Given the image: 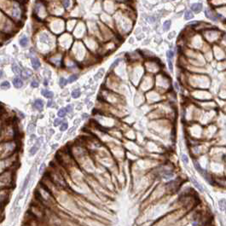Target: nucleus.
<instances>
[{
	"mask_svg": "<svg viewBox=\"0 0 226 226\" xmlns=\"http://www.w3.org/2000/svg\"><path fill=\"white\" fill-rule=\"evenodd\" d=\"M12 70H13L14 73L17 75L21 73V69H20V67H19L17 65H15V64H14V65L12 66Z\"/></svg>",
	"mask_w": 226,
	"mask_h": 226,
	"instance_id": "a211bd4d",
	"label": "nucleus"
},
{
	"mask_svg": "<svg viewBox=\"0 0 226 226\" xmlns=\"http://www.w3.org/2000/svg\"><path fill=\"white\" fill-rule=\"evenodd\" d=\"M31 86H32V88H37L38 86H39V83H38L36 80L32 81V83H31Z\"/></svg>",
	"mask_w": 226,
	"mask_h": 226,
	"instance_id": "cd10ccee",
	"label": "nucleus"
},
{
	"mask_svg": "<svg viewBox=\"0 0 226 226\" xmlns=\"http://www.w3.org/2000/svg\"><path fill=\"white\" fill-rule=\"evenodd\" d=\"M79 97H80V90L78 89H76L72 92V97L73 98H78Z\"/></svg>",
	"mask_w": 226,
	"mask_h": 226,
	"instance_id": "4468645a",
	"label": "nucleus"
},
{
	"mask_svg": "<svg viewBox=\"0 0 226 226\" xmlns=\"http://www.w3.org/2000/svg\"><path fill=\"white\" fill-rule=\"evenodd\" d=\"M191 182H192V183H193V184H194V186H195V188H196V189H198L200 191V192H202V191H203V188H202V186L200 184V183H198V182L196 181V179H195V178H191Z\"/></svg>",
	"mask_w": 226,
	"mask_h": 226,
	"instance_id": "9d476101",
	"label": "nucleus"
},
{
	"mask_svg": "<svg viewBox=\"0 0 226 226\" xmlns=\"http://www.w3.org/2000/svg\"><path fill=\"white\" fill-rule=\"evenodd\" d=\"M205 15H206V16L207 17L208 19H210V20H212V21H218L217 15H216V14H215L214 12L212 10V9H206Z\"/></svg>",
	"mask_w": 226,
	"mask_h": 226,
	"instance_id": "f257e3e1",
	"label": "nucleus"
},
{
	"mask_svg": "<svg viewBox=\"0 0 226 226\" xmlns=\"http://www.w3.org/2000/svg\"><path fill=\"white\" fill-rule=\"evenodd\" d=\"M10 87V84L8 81H4V82L1 84V88L2 89H9Z\"/></svg>",
	"mask_w": 226,
	"mask_h": 226,
	"instance_id": "412c9836",
	"label": "nucleus"
},
{
	"mask_svg": "<svg viewBox=\"0 0 226 226\" xmlns=\"http://www.w3.org/2000/svg\"><path fill=\"white\" fill-rule=\"evenodd\" d=\"M31 175H32V172H30V173H29V174L27 175V177H26V178H25V181H24V183H23L22 188H21V193L22 194H24L25 190H26V187H27L28 183H29V181H30V178H31Z\"/></svg>",
	"mask_w": 226,
	"mask_h": 226,
	"instance_id": "7ed1b4c3",
	"label": "nucleus"
},
{
	"mask_svg": "<svg viewBox=\"0 0 226 226\" xmlns=\"http://www.w3.org/2000/svg\"><path fill=\"white\" fill-rule=\"evenodd\" d=\"M103 73H104V69L103 68H102V69H100L99 71L97 72V73L95 75V79H98V78H101L103 76Z\"/></svg>",
	"mask_w": 226,
	"mask_h": 226,
	"instance_id": "f3484780",
	"label": "nucleus"
},
{
	"mask_svg": "<svg viewBox=\"0 0 226 226\" xmlns=\"http://www.w3.org/2000/svg\"><path fill=\"white\" fill-rule=\"evenodd\" d=\"M120 58H118V59H116V60L114 61V62H113L112 64H111V66H110V69H113V68H114V67H115L116 66L118 65V64L120 63Z\"/></svg>",
	"mask_w": 226,
	"mask_h": 226,
	"instance_id": "4be33fe9",
	"label": "nucleus"
},
{
	"mask_svg": "<svg viewBox=\"0 0 226 226\" xmlns=\"http://www.w3.org/2000/svg\"><path fill=\"white\" fill-rule=\"evenodd\" d=\"M40 142H37L35 144H34L33 146H32V148H31L30 151H29V154H30V155H34L36 153L38 152V150H39V149L40 148Z\"/></svg>",
	"mask_w": 226,
	"mask_h": 226,
	"instance_id": "423d86ee",
	"label": "nucleus"
},
{
	"mask_svg": "<svg viewBox=\"0 0 226 226\" xmlns=\"http://www.w3.org/2000/svg\"><path fill=\"white\" fill-rule=\"evenodd\" d=\"M19 43H20V45H21L22 47H25L28 44V39L26 37H23L21 38V39H20V41H19Z\"/></svg>",
	"mask_w": 226,
	"mask_h": 226,
	"instance_id": "f8f14e48",
	"label": "nucleus"
},
{
	"mask_svg": "<svg viewBox=\"0 0 226 226\" xmlns=\"http://www.w3.org/2000/svg\"><path fill=\"white\" fill-rule=\"evenodd\" d=\"M68 128V124L66 123V122H63V123L61 124L60 125V131H65L66 130H67Z\"/></svg>",
	"mask_w": 226,
	"mask_h": 226,
	"instance_id": "6ab92c4d",
	"label": "nucleus"
},
{
	"mask_svg": "<svg viewBox=\"0 0 226 226\" xmlns=\"http://www.w3.org/2000/svg\"><path fill=\"white\" fill-rule=\"evenodd\" d=\"M44 84H45V86L48 85V80L47 79H45V82H44Z\"/></svg>",
	"mask_w": 226,
	"mask_h": 226,
	"instance_id": "7c9ffc66",
	"label": "nucleus"
},
{
	"mask_svg": "<svg viewBox=\"0 0 226 226\" xmlns=\"http://www.w3.org/2000/svg\"><path fill=\"white\" fill-rule=\"evenodd\" d=\"M13 84L15 88L17 89H20V88L22 87L23 85V82L20 78H15L13 79Z\"/></svg>",
	"mask_w": 226,
	"mask_h": 226,
	"instance_id": "0eeeda50",
	"label": "nucleus"
},
{
	"mask_svg": "<svg viewBox=\"0 0 226 226\" xmlns=\"http://www.w3.org/2000/svg\"><path fill=\"white\" fill-rule=\"evenodd\" d=\"M219 209L221 211H225L226 212V200H220L219 201Z\"/></svg>",
	"mask_w": 226,
	"mask_h": 226,
	"instance_id": "9b49d317",
	"label": "nucleus"
},
{
	"mask_svg": "<svg viewBox=\"0 0 226 226\" xmlns=\"http://www.w3.org/2000/svg\"><path fill=\"white\" fill-rule=\"evenodd\" d=\"M193 17H194V15H193V13L190 11V10H187V11L185 12V14H184L185 20H190V19H192Z\"/></svg>",
	"mask_w": 226,
	"mask_h": 226,
	"instance_id": "ddd939ff",
	"label": "nucleus"
},
{
	"mask_svg": "<svg viewBox=\"0 0 226 226\" xmlns=\"http://www.w3.org/2000/svg\"><path fill=\"white\" fill-rule=\"evenodd\" d=\"M66 114H67V111H66V109H61L60 110L58 111L57 113V115L58 117L60 118H63L66 116Z\"/></svg>",
	"mask_w": 226,
	"mask_h": 226,
	"instance_id": "2eb2a0df",
	"label": "nucleus"
},
{
	"mask_svg": "<svg viewBox=\"0 0 226 226\" xmlns=\"http://www.w3.org/2000/svg\"><path fill=\"white\" fill-rule=\"evenodd\" d=\"M182 161H183V163H184V164H188V163H189V159H188L187 155H182Z\"/></svg>",
	"mask_w": 226,
	"mask_h": 226,
	"instance_id": "b1692460",
	"label": "nucleus"
},
{
	"mask_svg": "<svg viewBox=\"0 0 226 226\" xmlns=\"http://www.w3.org/2000/svg\"><path fill=\"white\" fill-rule=\"evenodd\" d=\"M191 9L194 13H199V12L201 11L202 9V4H200V3H195V4H193L191 5Z\"/></svg>",
	"mask_w": 226,
	"mask_h": 226,
	"instance_id": "20e7f679",
	"label": "nucleus"
},
{
	"mask_svg": "<svg viewBox=\"0 0 226 226\" xmlns=\"http://www.w3.org/2000/svg\"><path fill=\"white\" fill-rule=\"evenodd\" d=\"M42 95L45 97H46V98H52V97H54V93H53L52 91H51V90H42Z\"/></svg>",
	"mask_w": 226,
	"mask_h": 226,
	"instance_id": "1a4fd4ad",
	"label": "nucleus"
},
{
	"mask_svg": "<svg viewBox=\"0 0 226 226\" xmlns=\"http://www.w3.org/2000/svg\"><path fill=\"white\" fill-rule=\"evenodd\" d=\"M2 76H3V72L1 71V70H0V78H1Z\"/></svg>",
	"mask_w": 226,
	"mask_h": 226,
	"instance_id": "2f4dec72",
	"label": "nucleus"
},
{
	"mask_svg": "<svg viewBox=\"0 0 226 226\" xmlns=\"http://www.w3.org/2000/svg\"><path fill=\"white\" fill-rule=\"evenodd\" d=\"M166 57H167V62H168V66L170 71H172L173 66H172V58H173V52L172 51H168L166 52Z\"/></svg>",
	"mask_w": 226,
	"mask_h": 226,
	"instance_id": "f03ea898",
	"label": "nucleus"
},
{
	"mask_svg": "<svg viewBox=\"0 0 226 226\" xmlns=\"http://www.w3.org/2000/svg\"><path fill=\"white\" fill-rule=\"evenodd\" d=\"M66 111H67V113H71L72 111H73V107H72V105H67V106L66 107Z\"/></svg>",
	"mask_w": 226,
	"mask_h": 226,
	"instance_id": "bb28decb",
	"label": "nucleus"
},
{
	"mask_svg": "<svg viewBox=\"0 0 226 226\" xmlns=\"http://www.w3.org/2000/svg\"><path fill=\"white\" fill-rule=\"evenodd\" d=\"M78 76L77 74H73L71 75V76L69 77V78H68V82L69 83H73L74 82V81H76L77 79H78Z\"/></svg>",
	"mask_w": 226,
	"mask_h": 226,
	"instance_id": "aec40b11",
	"label": "nucleus"
},
{
	"mask_svg": "<svg viewBox=\"0 0 226 226\" xmlns=\"http://www.w3.org/2000/svg\"><path fill=\"white\" fill-rule=\"evenodd\" d=\"M171 21H166L164 22V24H163V29H164L165 31H168L169 29H170V26H171Z\"/></svg>",
	"mask_w": 226,
	"mask_h": 226,
	"instance_id": "dca6fc26",
	"label": "nucleus"
},
{
	"mask_svg": "<svg viewBox=\"0 0 226 226\" xmlns=\"http://www.w3.org/2000/svg\"><path fill=\"white\" fill-rule=\"evenodd\" d=\"M45 164L41 165V166H40V168H39V172H43V170H44V169H45Z\"/></svg>",
	"mask_w": 226,
	"mask_h": 226,
	"instance_id": "c85d7f7f",
	"label": "nucleus"
},
{
	"mask_svg": "<svg viewBox=\"0 0 226 226\" xmlns=\"http://www.w3.org/2000/svg\"><path fill=\"white\" fill-rule=\"evenodd\" d=\"M33 107L38 110H42L44 108V102L40 99H37L33 103Z\"/></svg>",
	"mask_w": 226,
	"mask_h": 226,
	"instance_id": "39448f33",
	"label": "nucleus"
},
{
	"mask_svg": "<svg viewBox=\"0 0 226 226\" xmlns=\"http://www.w3.org/2000/svg\"><path fill=\"white\" fill-rule=\"evenodd\" d=\"M32 67H33V68L35 70H38L39 69V67H40V62L39 61V59H37V58H32Z\"/></svg>",
	"mask_w": 226,
	"mask_h": 226,
	"instance_id": "6e6552de",
	"label": "nucleus"
},
{
	"mask_svg": "<svg viewBox=\"0 0 226 226\" xmlns=\"http://www.w3.org/2000/svg\"><path fill=\"white\" fill-rule=\"evenodd\" d=\"M51 105H52V101H50L48 103H47V107H48V108H50Z\"/></svg>",
	"mask_w": 226,
	"mask_h": 226,
	"instance_id": "c756f323",
	"label": "nucleus"
},
{
	"mask_svg": "<svg viewBox=\"0 0 226 226\" xmlns=\"http://www.w3.org/2000/svg\"><path fill=\"white\" fill-rule=\"evenodd\" d=\"M59 84H60L61 87H63V86H65L66 84H67V80L65 78H60V83H59Z\"/></svg>",
	"mask_w": 226,
	"mask_h": 226,
	"instance_id": "5701e85b",
	"label": "nucleus"
},
{
	"mask_svg": "<svg viewBox=\"0 0 226 226\" xmlns=\"http://www.w3.org/2000/svg\"><path fill=\"white\" fill-rule=\"evenodd\" d=\"M62 123H63V122H62L60 119H56V120H55V121H54V125L55 126H57V125H61Z\"/></svg>",
	"mask_w": 226,
	"mask_h": 226,
	"instance_id": "393cba45",
	"label": "nucleus"
},
{
	"mask_svg": "<svg viewBox=\"0 0 226 226\" xmlns=\"http://www.w3.org/2000/svg\"><path fill=\"white\" fill-rule=\"evenodd\" d=\"M63 5L64 7L67 8L70 6V0H63Z\"/></svg>",
	"mask_w": 226,
	"mask_h": 226,
	"instance_id": "a878e982",
	"label": "nucleus"
}]
</instances>
